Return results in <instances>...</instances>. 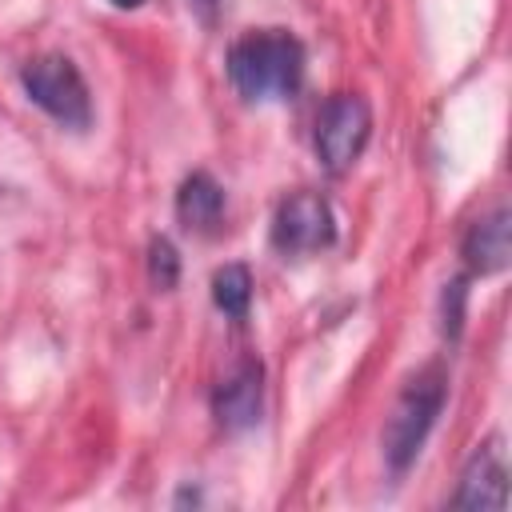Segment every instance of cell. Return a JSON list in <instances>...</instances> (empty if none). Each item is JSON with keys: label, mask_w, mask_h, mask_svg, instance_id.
Returning a JSON list of instances; mask_svg holds the SVG:
<instances>
[{"label": "cell", "mask_w": 512, "mask_h": 512, "mask_svg": "<svg viewBox=\"0 0 512 512\" xmlns=\"http://www.w3.org/2000/svg\"><path fill=\"white\" fill-rule=\"evenodd\" d=\"M212 300L224 316L244 320L248 304H252V272L244 264H224L212 272Z\"/></svg>", "instance_id": "30bf717a"}, {"label": "cell", "mask_w": 512, "mask_h": 512, "mask_svg": "<svg viewBox=\"0 0 512 512\" xmlns=\"http://www.w3.org/2000/svg\"><path fill=\"white\" fill-rule=\"evenodd\" d=\"M460 256H464V264H468L476 276H496V272H504L508 260H512V216H508V208H496V212L480 216V220L468 228V236H464V244H460Z\"/></svg>", "instance_id": "ba28073f"}, {"label": "cell", "mask_w": 512, "mask_h": 512, "mask_svg": "<svg viewBox=\"0 0 512 512\" xmlns=\"http://www.w3.org/2000/svg\"><path fill=\"white\" fill-rule=\"evenodd\" d=\"M220 212H224V188L216 184V176L212 172L184 176L176 192V220L188 232H208L212 224H220Z\"/></svg>", "instance_id": "9c48e42d"}, {"label": "cell", "mask_w": 512, "mask_h": 512, "mask_svg": "<svg viewBox=\"0 0 512 512\" xmlns=\"http://www.w3.org/2000/svg\"><path fill=\"white\" fill-rule=\"evenodd\" d=\"M148 276H152V284L160 292L176 288V280H180V252H176V244L168 236H152V244H148Z\"/></svg>", "instance_id": "8fae6325"}, {"label": "cell", "mask_w": 512, "mask_h": 512, "mask_svg": "<svg viewBox=\"0 0 512 512\" xmlns=\"http://www.w3.org/2000/svg\"><path fill=\"white\" fill-rule=\"evenodd\" d=\"M460 316H464V280H452L444 292V328L448 336L460 332Z\"/></svg>", "instance_id": "7c38bea8"}, {"label": "cell", "mask_w": 512, "mask_h": 512, "mask_svg": "<svg viewBox=\"0 0 512 512\" xmlns=\"http://www.w3.org/2000/svg\"><path fill=\"white\" fill-rule=\"evenodd\" d=\"M228 80L244 100H288L304 80V44L284 28L244 32L228 48Z\"/></svg>", "instance_id": "6da1fadb"}, {"label": "cell", "mask_w": 512, "mask_h": 512, "mask_svg": "<svg viewBox=\"0 0 512 512\" xmlns=\"http://www.w3.org/2000/svg\"><path fill=\"white\" fill-rule=\"evenodd\" d=\"M260 408H264V368H260V360H244L216 388L212 412H216L224 432H244L260 420Z\"/></svg>", "instance_id": "52a82bcc"}, {"label": "cell", "mask_w": 512, "mask_h": 512, "mask_svg": "<svg viewBox=\"0 0 512 512\" xmlns=\"http://www.w3.org/2000/svg\"><path fill=\"white\" fill-rule=\"evenodd\" d=\"M504 504H508V464H504L500 440L492 436L464 464L452 508H460V512H500Z\"/></svg>", "instance_id": "8992f818"}, {"label": "cell", "mask_w": 512, "mask_h": 512, "mask_svg": "<svg viewBox=\"0 0 512 512\" xmlns=\"http://www.w3.org/2000/svg\"><path fill=\"white\" fill-rule=\"evenodd\" d=\"M444 396H448V376H444L440 364L420 368L400 388V396H396V404L384 420V436H380L384 460H388L392 472H404L420 456V448H424V440H428V432H432V424L444 408Z\"/></svg>", "instance_id": "7a4b0ae2"}, {"label": "cell", "mask_w": 512, "mask_h": 512, "mask_svg": "<svg viewBox=\"0 0 512 512\" xmlns=\"http://www.w3.org/2000/svg\"><path fill=\"white\" fill-rule=\"evenodd\" d=\"M368 136H372V108L356 92H336L316 116V156L332 176L348 172L360 160Z\"/></svg>", "instance_id": "277c9868"}, {"label": "cell", "mask_w": 512, "mask_h": 512, "mask_svg": "<svg viewBox=\"0 0 512 512\" xmlns=\"http://www.w3.org/2000/svg\"><path fill=\"white\" fill-rule=\"evenodd\" d=\"M332 240H336V216L320 192H292L288 200H280L272 216V244L284 256L320 252Z\"/></svg>", "instance_id": "5b68a950"}, {"label": "cell", "mask_w": 512, "mask_h": 512, "mask_svg": "<svg viewBox=\"0 0 512 512\" xmlns=\"http://www.w3.org/2000/svg\"><path fill=\"white\" fill-rule=\"evenodd\" d=\"M112 4H116V8H140L144 0H112Z\"/></svg>", "instance_id": "4fadbf2b"}, {"label": "cell", "mask_w": 512, "mask_h": 512, "mask_svg": "<svg viewBox=\"0 0 512 512\" xmlns=\"http://www.w3.org/2000/svg\"><path fill=\"white\" fill-rule=\"evenodd\" d=\"M24 92L36 108H44L60 128H88L92 124V96H88V84L80 76V68L60 56V52H48V56H36L28 68H24Z\"/></svg>", "instance_id": "3957f363"}]
</instances>
